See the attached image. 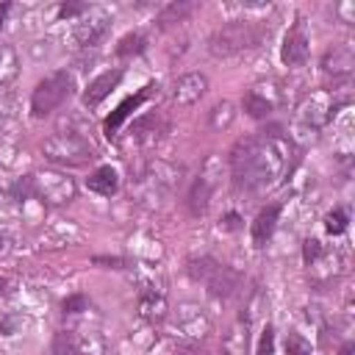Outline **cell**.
Wrapping results in <instances>:
<instances>
[{
    "label": "cell",
    "mask_w": 355,
    "mask_h": 355,
    "mask_svg": "<svg viewBox=\"0 0 355 355\" xmlns=\"http://www.w3.org/2000/svg\"><path fill=\"white\" fill-rule=\"evenodd\" d=\"M186 202H189V211H191L194 216L205 214V211H208V202H211V183H208L205 178H197V180L191 183V189H189Z\"/></svg>",
    "instance_id": "20"
},
{
    "label": "cell",
    "mask_w": 355,
    "mask_h": 355,
    "mask_svg": "<svg viewBox=\"0 0 355 355\" xmlns=\"http://www.w3.org/2000/svg\"><path fill=\"white\" fill-rule=\"evenodd\" d=\"M255 355H275V330H272V324L263 327L261 341H258V352H255Z\"/></svg>",
    "instance_id": "28"
},
{
    "label": "cell",
    "mask_w": 355,
    "mask_h": 355,
    "mask_svg": "<svg viewBox=\"0 0 355 355\" xmlns=\"http://www.w3.org/2000/svg\"><path fill=\"white\" fill-rule=\"evenodd\" d=\"M208 327H211V322H208L205 311L197 308V305H183V308H178L175 322H172L175 336H178L180 341H186L189 347H197V344L202 341V336L208 333Z\"/></svg>",
    "instance_id": "8"
},
{
    "label": "cell",
    "mask_w": 355,
    "mask_h": 355,
    "mask_svg": "<svg viewBox=\"0 0 355 355\" xmlns=\"http://www.w3.org/2000/svg\"><path fill=\"white\" fill-rule=\"evenodd\" d=\"M139 313H141L147 322H161V319L166 316V300H164V291L144 288L141 297H139Z\"/></svg>",
    "instance_id": "17"
},
{
    "label": "cell",
    "mask_w": 355,
    "mask_h": 355,
    "mask_svg": "<svg viewBox=\"0 0 355 355\" xmlns=\"http://www.w3.org/2000/svg\"><path fill=\"white\" fill-rule=\"evenodd\" d=\"M266 31L258 25V22H250V19H233V22H225L222 28H216L211 33V42H208V50L216 55V58H227V55H236V53H244V50H252L263 42Z\"/></svg>",
    "instance_id": "3"
},
{
    "label": "cell",
    "mask_w": 355,
    "mask_h": 355,
    "mask_svg": "<svg viewBox=\"0 0 355 355\" xmlns=\"http://www.w3.org/2000/svg\"><path fill=\"white\" fill-rule=\"evenodd\" d=\"M286 355H311V344L300 333L286 336Z\"/></svg>",
    "instance_id": "27"
},
{
    "label": "cell",
    "mask_w": 355,
    "mask_h": 355,
    "mask_svg": "<svg viewBox=\"0 0 355 355\" xmlns=\"http://www.w3.org/2000/svg\"><path fill=\"white\" fill-rule=\"evenodd\" d=\"M105 28H108V19H105V17H97L94 22H80V28H78V42H80V44H94V42L105 33Z\"/></svg>",
    "instance_id": "24"
},
{
    "label": "cell",
    "mask_w": 355,
    "mask_h": 355,
    "mask_svg": "<svg viewBox=\"0 0 355 355\" xmlns=\"http://www.w3.org/2000/svg\"><path fill=\"white\" fill-rule=\"evenodd\" d=\"M352 64H355L352 50L341 44V47H333V50L324 53V58H322V72H324V75H333V78H347V75L352 72Z\"/></svg>",
    "instance_id": "13"
},
{
    "label": "cell",
    "mask_w": 355,
    "mask_h": 355,
    "mask_svg": "<svg viewBox=\"0 0 355 355\" xmlns=\"http://www.w3.org/2000/svg\"><path fill=\"white\" fill-rule=\"evenodd\" d=\"M186 269H189V275H191L197 283H202L214 297H222V300L233 297V294L239 291V286H241V277H239L230 266H225V263L214 261L211 255L189 258Z\"/></svg>",
    "instance_id": "5"
},
{
    "label": "cell",
    "mask_w": 355,
    "mask_h": 355,
    "mask_svg": "<svg viewBox=\"0 0 355 355\" xmlns=\"http://www.w3.org/2000/svg\"><path fill=\"white\" fill-rule=\"evenodd\" d=\"M86 186H89V191H94V194H100V197H111V194H116V189H119V175H116L114 166H97V169L86 178Z\"/></svg>",
    "instance_id": "16"
},
{
    "label": "cell",
    "mask_w": 355,
    "mask_h": 355,
    "mask_svg": "<svg viewBox=\"0 0 355 355\" xmlns=\"http://www.w3.org/2000/svg\"><path fill=\"white\" fill-rule=\"evenodd\" d=\"M294 147L280 133H252L239 139L230 153V172L236 189L247 194H263L275 189L291 169Z\"/></svg>",
    "instance_id": "1"
},
{
    "label": "cell",
    "mask_w": 355,
    "mask_h": 355,
    "mask_svg": "<svg viewBox=\"0 0 355 355\" xmlns=\"http://www.w3.org/2000/svg\"><path fill=\"white\" fill-rule=\"evenodd\" d=\"M275 97H269L266 92H261L258 86L255 89H250L247 94H244V100H241V105H244V111L250 114V116H255V119H261V116H266L272 108H275Z\"/></svg>",
    "instance_id": "19"
},
{
    "label": "cell",
    "mask_w": 355,
    "mask_h": 355,
    "mask_svg": "<svg viewBox=\"0 0 355 355\" xmlns=\"http://www.w3.org/2000/svg\"><path fill=\"white\" fill-rule=\"evenodd\" d=\"M341 355H352V344H349V341L341 347Z\"/></svg>",
    "instance_id": "33"
},
{
    "label": "cell",
    "mask_w": 355,
    "mask_h": 355,
    "mask_svg": "<svg viewBox=\"0 0 355 355\" xmlns=\"http://www.w3.org/2000/svg\"><path fill=\"white\" fill-rule=\"evenodd\" d=\"M144 97H147V89H141V92H139V94H133V97H125V100L116 105V111L105 119V133H108V136H111V133H116V128H119V125H122V122H125V119H128V116H130V114L144 103Z\"/></svg>",
    "instance_id": "18"
},
{
    "label": "cell",
    "mask_w": 355,
    "mask_h": 355,
    "mask_svg": "<svg viewBox=\"0 0 355 355\" xmlns=\"http://www.w3.org/2000/svg\"><path fill=\"white\" fill-rule=\"evenodd\" d=\"M191 3H169L161 14H158V25L161 28H169V25H175V22H183L189 14H191Z\"/></svg>",
    "instance_id": "23"
},
{
    "label": "cell",
    "mask_w": 355,
    "mask_h": 355,
    "mask_svg": "<svg viewBox=\"0 0 355 355\" xmlns=\"http://www.w3.org/2000/svg\"><path fill=\"white\" fill-rule=\"evenodd\" d=\"M75 191H78L75 180L58 169H42L22 180V194H33L36 200H42L47 205H64V202L75 200Z\"/></svg>",
    "instance_id": "6"
},
{
    "label": "cell",
    "mask_w": 355,
    "mask_h": 355,
    "mask_svg": "<svg viewBox=\"0 0 355 355\" xmlns=\"http://www.w3.org/2000/svg\"><path fill=\"white\" fill-rule=\"evenodd\" d=\"M69 94H72V75L69 72H53V75H47L44 80L36 83V89L31 94V111H33V116H47Z\"/></svg>",
    "instance_id": "7"
},
{
    "label": "cell",
    "mask_w": 355,
    "mask_h": 355,
    "mask_svg": "<svg viewBox=\"0 0 355 355\" xmlns=\"http://www.w3.org/2000/svg\"><path fill=\"white\" fill-rule=\"evenodd\" d=\"M42 153L47 161H53L58 166H83L94 158V144L83 133L58 130L42 141Z\"/></svg>",
    "instance_id": "4"
},
{
    "label": "cell",
    "mask_w": 355,
    "mask_h": 355,
    "mask_svg": "<svg viewBox=\"0 0 355 355\" xmlns=\"http://www.w3.org/2000/svg\"><path fill=\"white\" fill-rule=\"evenodd\" d=\"M178 169L166 161H150L147 166H141L136 172V178H130V194L136 197V202L147 205V208H158L175 186Z\"/></svg>",
    "instance_id": "2"
},
{
    "label": "cell",
    "mask_w": 355,
    "mask_h": 355,
    "mask_svg": "<svg viewBox=\"0 0 355 355\" xmlns=\"http://www.w3.org/2000/svg\"><path fill=\"white\" fill-rule=\"evenodd\" d=\"M250 313L236 316V322L222 336V355H247L250 352Z\"/></svg>",
    "instance_id": "11"
},
{
    "label": "cell",
    "mask_w": 355,
    "mask_h": 355,
    "mask_svg": "<svg viewBox=\"0 0 355 355\" xmlns=\"http://www.w3.org/2000/svg\"><path fill=\"white\" fill-rule=\"evenodd\" d=\"M347 222H349V216H347L344 208H333V211L324 216V227H327V233H333V236H341V233L347 230Z\"/></svg>",
    "instance_id": "26"
},
{
    "label": "cell",
    "mask_w": 355,
    "mask_h": 355,
    "mask_svg": "<svg viewBox=\"0 0 355 355\" xmlns=\"http://www.w3.org/2000/svg\"><path fill=\"white\" fill-rule=\"evenodd\" d=\"M3 286H6V280H3V277H0V294H3Z\"/></svg>",
    "instance_id": "34"
},
{
    "label": "cell",
    "mask_w": 355,
    "mask_h": 355,
    "mask_svg": "<svg viewBox=\"0 0 355 355\" xmlns=\"http://www.w3.org/2000/svg\"><path fill=\"white\" fill-rule=\"evenodd\" d=\"M19 75V55L11 44H0V86H8Z\"/></svg>",
    "instance_id": "21"
},
{
    "label": "cell",
    "mask_w": 355,
    "mask_h": 355,
    "mask_svg": "<svg viewBox=\"0 0 355 355\" xmlns=\"http://www.w3.org/2000/svg\"><path fill=\"white\" fill-rule=\"evenodd\" d=\"M164 130H166L164 119H161L158 114H147V116H141V119L133 122L130 136L136 139V144H141V147H153V144H158V139H161Z\"/></svg>",
    "instance_id": "12"
},
{
    "label": "cell",
    "mask_w": 355,
    "mask_h": 355,
    "mask_svg": "<svg viewBox=\"0 0 355 355\" xmlns=\"http://www.w3.org/2000/svg\"><path fill=\"white\" fill-rule=\"evenodd\" d=\"M233 119H236V108H233V103H227V100L216 103V105L208 111V122H211L214 130H225V128H230Z\"/></svg>",
    "instance_id": "22"
},
{
    "label": "cell",
    "mask_w": 355,
    "mask_h": 355,
    "mask_svg": "<svg viewBox=\"0 0 355 355\" xmlns=\"http://www.w3.org/2000/svg\"><path fill=\"white\" fill-rule=\"evenodd\" d=\"M208 92V78L202 72H186L172 86V100L178 105H194Z\"/></svg>",
    "instance_id": "10"
},
{
    "label": "cell",
    "mask_w": 355,
    "mask_h": 355,
    "mask_svg": "<svg viewBox=\"0 0 355 355\" xmlns=\"http://www.w3.org/2000/svg\"><path fill=\"white\" fill-rule=\"evenodd\" d=\"M225 227H230V230L239 227V216H236V214H227V216H225Z\"/></svg>",
    "instance_id": "31"
},
{
    "label": "cell",
    "mask_w": 355,
    "mask_h": 355,
    "mask_svg": "<svg viewBox=\"0 0 355 355\" xmlns=\"http://www.w3.org/2000/svg\"><path fill=\"white\" fill-rule=\"evenodd\" d=\"M308 55H311V39H308V31H305V19L300 17L283 39L280 58H283L286 67H302L308 61Z\"/></svg>",
    "instance_id": "9"
},
{
    "label": "cell",
    "mask_w": 355,
    "mask_h": 355,
    "mask_svg": "<svg viewBox=\"0 0 355 355\" xmlns=\"http://www.w3.org/2000/svg\"><path fill=\"white\" fill-rule=\"evenodd\" d=\"M144 44H147V39H144L141 33H128V36L119 39L116 55H139V53L144 50Z\"/></svg>",
    "instance_id": "25"
},
{
    "label": "cell",
    "mask_w": 355,
    "mask_h": 355,
    "mask_svg": "<svg viewBox=\"0 0 355 355\" xmlns=\"http://www.w3.org/2000/svg\"><path fill=\"white\" fill-rule=\"evenodd\" d=\"M8 8H11L8 3H3V6H0V28H3V19H6V14H8Z\"/></svg>",
    "instance_id": "32"
},
{
    "label": "cell",
    "mask_w": 355,
    "mask_h": 355,
    "mask_svg": "<svg viewBox=\"0 0 355 355\" xmlns=\"http://www.w3.org/2000/svg\"><path fill=\"white\" fill-rule=\"evenodd\" d=\"M277 216H280V205H266L258 211V216L252 222V244L255 247H263L272 239V233L277 227Z\"/></svg>",
    "instance_id": "15"
},
{
    "label": "cell",
    "mask_w": 355,
    "mask_h": 355,
    "mask_svg": "<svg viewBox=\"0 0 355 355\" xmlns=\"http://www.w3.org/2000/svg\"><path fill=\"white\" fill-rule=\"evenodd\" d=\"M122 80V72L119 69H111V72H103L100 78H94L92 83H89V89L83 92V103L89 105V108H94V105H100L108 94H111V89L116 86Z\"/></svg>",
    "instance_id": "14"
},
{
    "label": "cell",
    "mask_w": 355,
    "mask_h": 355,
    "mask_svg": "<svg viewBox=\"0 0 355 355\" xmlns=\"http://www.w3.org/2000/svg\"><path fill=\"white\" fill-rule=\"evenodd\" d=\"M86 308H89V300L83 294H72V297L64 300V313H80Z\"/></svg>",
    "instance_id": "29"
},
{
    "label": "cell",
    "mask_w": 355,
    "mask_h": 355,
    "mask_svg": "<svg viewBox=\"0 0 355 355\" xmlns=\"http://www.w3.org/2000/svg\"><path fill=\"white\" fill-rule=\"evenodd\" d=\"M83 8H86V6H75V3H72V6H61L58 14H61V17H75V14H80Z\"/></svg>",
    "instance_id": "30"
}]
</instances>
